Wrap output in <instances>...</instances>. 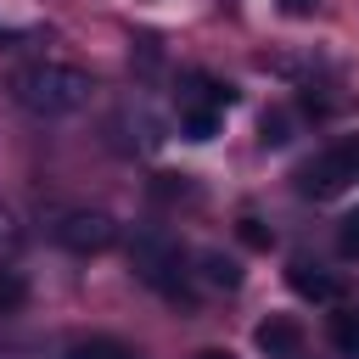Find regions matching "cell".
<instances>
[{"label":"cell","mask_w":359,"mask_h":359,"mask_svg":"<svg viewBox=\"0 0 359 359\" xmlns=\"http://www.w3.org/2000/svg\"><path fill=\"white\" fill-rule=\"evenodd\" d=\"M22 297H28V286H22V275H17V269H0V314H11V309H22Z\"/></svg>","instance_id":"5bb4252c"},{"label":"cell","mask_w":359,"mask_h":359,"mask_svg":"<svg viewBox=\"0 0 359 359\" xmlns=\"http://www.w3.org/2000/svg\"><path fill=\"white\" fill-rule=\"evenodd\" d=\"M286 286L297 292V297H309V303H337V275L325 269V264H314V258H292L286 264Z\"/></svg>","instance_id":"5b68a950"},{"label":"cell","mask_w":359,"mask_h":359,"mask_svg":"<svg viewBox=\"0 0 359 359\" xmlns=\"http://www.w3.org/2000/svg\"><path fill=\"white\" fill-rule=\"evenodd\" d=\"M325 331H331V348L342 359H359V309H337Z\"/></svg>","instance_id":"9c48e42d"},{"label":"cell","mask_w":359,"mask_h":359,"mask_svg":"<svg viewBox=\"0 0 359 359\" xmlns=\"http://www.w3.org/2000/svg\"><path fill=\"white\" fill-rule=\"evenodd\" d=\"M236 230H241V241H247V247H258V252H264V247H269V241H275V236H269V230H264V219H241V224H236Z\"/></svg>","instance_id":"2e32d148"},{"label":"cell","mask_w":359,"mask_h":359,"mask_svg":"<svg viewBox=\"0 0 359 359\" xmlns=\"http://www.w3.org/2000/svg\"><path fill=\"white\" fill-rule=\"evenodd\" d=\"M129 269L140 286H151L157 297L180 303V309H196V292H191V258L180 252L174 236L163 230H135L129 236Z\"/></svg>","instance_id":"7a4b0ae2"},{"label":"cell","mask_w":359,"mask_h":359,"mask_svg":"<svg viewBox=\"0 0 359 359\" xmlns=\"http://www.w3.org/2000/svg\"><path fill=\"white\" fill-rule=\"evenodd\" d=\"M219 123H224V112H219L213 101H202V95H180V135H185V140H213Z\"/></svg>","instance_id":"52a82bcc"},{"label":"cell","mask_w":359,"mask_h":359,"mask_svg":"<svg viewBox=\"0 0 359 359\" xmlns=\"http://www.w3.org/2000/svg\"><path fill=\"white\" fill-rule=\"evenodd\" d=\"M275 6H280V11H286V17H309V11H314V6H320V0H275Z\"/></svg>","instance_id":"e0dca14e"},{"label":"cell","mask_w":359,"mask_h":359,"mask_svg":"<svg viewBox=\"0 0 359 359\" xmlns=\"http://www.w3.org/2000/svg\"><path fill=\"white\" fill-rule=\"evenodd\" d=\"M185 95H202V101H213L219 112H224V107H236V90H230V84H219V79H208V73H191V90H185Z\"/></svg>","instance_id":"8fae6325"},{"label":"cell","mask_w":359,"mask_h":359,"mask_svg":"<svg viewBox=\"0 0 359 359\" xmlns=\"http://www.w3.org/2000/svg\"><path fill=\"white\" fill-rule=\"evenodd\" d=\"M6 39H17V28H0V45H6Z\"/></svg>","instance_id":"d6986e66"},{"label":"cell","mask_w":359,"mask_h":359,"mask_svg":"<svg viewBox=\"0 0 359 359\" xmlns=\"http://www.w3.org/2000/svg\"><path fill=\"white\" fill-rule=\"evenodd\" d=\"M50 241H56L62 252H73V258H95V252H107V247L118 241V224H112V213H101V208H67V213H56Z\"/></svg>","instance_id":"277c9868"},{"label":"cell","mask_w":359,"mask_h":359,"mask_svg":"<svg viewBox=\"0 0 359 359\" xmlns=\"http://www.w3.org/2000/svg\"><path fill=\"white\" fill-rule=\"evenodd\" d=\"M337 252H342V258H359V208L342 213V224H337Z\"/></svg>","instance_id":"9a60e30c"},{"label":"cell","mask_w":359,"mask_h":359,"mask_svg":"<svg viewBox=\"0 0 359 359\" xmlns=\"http://www.w3.org/2000/svg\"><path fill=\"white\" fill-rule=\"evenodd\" d=\"M196 275H202L208 286H224V292L241 286V264H236L230 252H219V247H202V252H196Z\"/></svg>","instance_id":"ba28073f"},{"label":"cell","mask_w":359,"mask_h":359,"mask_svg":"<svg viewBox=\"0 0 359 359\" xmlns=\"http://www.w3.org/2000/svg\"><path fill=\"white\" fill-rule=\"evenodd\" d=\"M196 359H236V353H230V348H202Z\"/></svg>","instance_id":"ac0fdd59"},{"label":"cell","mask_w":359,"mask_h":359,"mask_svg":"<svg viewBox=\"0 0 359 359\" xmlns=\"http://www.w3.org/2000/svg\"><path fill=\"white\" fill-rule=\"evenodd\" d=\"M90 95H95V79L73 62H28V67L11 73V101L28 118H45V123L84 112Z\"/></svg>","instance_id":"6da1fadb"},{"label":"cell","mask_w":359,"mask_h":359,"mask_svg":"<svg viewBox=\"0 0 359 359\" xmlns=\"http://www.w3.org/2000/svg\"><path fill=\"white\" fill-rule=\"evenodd\" d=\"M297 196H314V202H325V196H342L353 180H359V135H348V140H331V146H320L297 174Z\"/></svg>","instance_id":"3957f363"},{"label":"cell","mask_w":359,"mask_h":359,"mask_svg":"<svg viewBox=\"0 0 359 359\" xmlns=\"http://www.w3.org/2000/svg\"><path fill=\"white\" fill-rule=\"evenodd\" d=\"M252 342H258L264 359H297V348H303V325H297L292 314H269V320H258Z\"/></svg>","instance_id":"8992f818"},{"label":"cell","mask_w":359,"mask_h":359,"mask_svg":"<svg viewBox=\"0 0 359 359\" xmlns=\"http://www.w3.org/2000/svg\"><path fill=\"white\" fill-rule=\"evenodd\" d=\"M258 140L264 146H286L292 140V112H264L258 118Z\"/></svg>","instance_id":"4fadbf2b"},{"label":"cell","mask_w":359,"mask_h":359,"mask_svg":"<svg viewBox=\"0 0 359 359\" xmlns=\"http://www.w3.org/2000/svg\"><path fill=\"white\" fill-rule=\"evenodd\" d=\"M22 258V224L11 213H0V269H11Z\"/></svg>","instance_id":"7c38bea8"},{"label":"cell","mask_w":359,"mask_h":359,"mask_svg":"<svg viewBox=\"0 0 359 359\" xmlns=\"http://www.w3.org/2000/svg\"><path fill=\"white\" fill-rule=\"evenodd\" d=\"M67 359H140V353L123 348V342H112V337H90V342H73Z\"/></svg>","instance_id":"30bf717a"}]
</instances>
